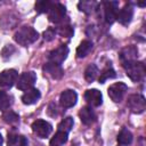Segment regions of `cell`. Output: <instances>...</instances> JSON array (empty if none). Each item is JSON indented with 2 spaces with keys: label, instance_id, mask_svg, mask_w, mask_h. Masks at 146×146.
I'll return each mask as SVG.
<instances>
[{
  "label": "cell",
  "instance_id": "1",
  "mask_svg": "<svg viewBox=\"0 0 146 146\" xmlns=\"http://www.w3.org/2000/svg\"><path fill=\"white\" fill-rule=\"evenodd\" d=\"M38 38L39 33L31 26H23L14 34V40L23 47H27L34 43L38 40Z\"/></svg>",
  "mask_w": 146,
  "mask_h": 146
},
{
  "label": "cell",
  "instance_id": "2",
  "mask_svg": "<svg viewBox=\"0 0 146 146\" xmlns=\"http://www.w3.org/2000/svg\"><path fill=\"white\" fill-rule=\"evenodd\" d=\"M123 67L125 68L127 75L133 82H139L145 76V65L141 62L135 60V62H131L129 64L123 65Z\"/></svg>",
  "mask_w": 146,
  "mask_h": 146
},
{
  "label": "cell",
  "instance_id": "3",
  "mask_svg": "<svg viewBox=\"0 0 146 146\" xmlns=\"http://www.w3.org/2000/svg\"><path fill=\"white\" fill-rule=\"evenodd\" d=\"M128 107L131 110L132 113H136V114H140L145 111V107H146V100L144 98V96L141 95H130L128 97Z\"/></svg>",
  "mask_w": 146,
  "mask_h": 146
},
{
  "label": "cell",
  "instance_id": "4",
  "mask_svg": "<svg viewBox=\"0 0 146 146\" xmlns=\"http://www.w3.org/2000/svg\"><path fill=\"white\" fill-rule=\"evenodd\" d=\"M35 81H36V74L33 71H29V72H24L21 74V76L17 80L16 86H17V89L26 91L33 87Z\"/></svg>",
  "mask_w": 146,
  "mask_h": 146
},
{
  "label": "cell",
  "instance_id": "5",
  "mask_svg": "<svg viewBox=\"0 0 146 146\" xmlns=\"http://www.w3.org/2000/svg\"><path fill=\"white\" fill-rule=\"evenodd\" d=\"M18 73L16 70L9 68L0 73V89H9L15 82H17Z\"/></svg>",
  "mask_w": 146,
  "mask_h": 146
},
{
  "label": "cell",
  "instance_id": "6",
  "mask_svg": "<svg viewBox=\"0 0 146 146\" xmlns=\"http://www.w3.org/2000/svg\"><path fill=\"white\" fill-rule=\"evenodd\" d=\"M66 16V8L62 3H52L50 10L48 11L49 21L56 24H59L64 22V18Z\"/></svg>",
  "mask_w": 146,
  "mask_h": 146
},
{
  "label": "cell",
  "instance_id": "7",
  "mask_svg": "<svg viewBox=\"0 0 146 146\" xmlns=\"http://www.w3.org/2000/svg\"><path fill=\"white\" fill-rule=\"evenodd\" d=\"M127 89H128V87H127L125 83H123V82H116V83H114V84H112V86L108 87L107 92H108L110 98L113 102L119 103V102H121L123 99V96H124Z\"/></svg>",
  "mask_w": 146,
  "mask_h": 146
},
{
  "label": "cell",
  "instance_id": "8",
  "mask_svg": "<svg viewBox=\"0 0 146 146\" xmlns=\"http://www.w3.org/2000/svg\"><path fill=\"white\" fill-rule=\"evenodd\" d=\"M32 130L33 132L40 137V138H47L51 131H52V125L44 120H36L32 123Z\"/></svg>",
  "mask_w": 146,
  "mask_h": 146
},
{
  "label": "cell",
  "instance_id": "9",
  "mask_svg": "<svg viewBox=\"0 0 146 146\" xmlns=\"http://www.w3.org/2000/svg\"><path fill=\"white\" fill-rule=\"evenodd\" d=\"M68 55V48L65 44H62L59 47H57L56 49L51 50L48 55V62L57 64V65H62V63L66 59Z\"/></svg>",
  "mask_w": 146,
  "mask_h": 146
},
{
  "label": "cell",
  "instance_id": "10",
  "mask_svg": "<svg viewBox=\"0 0 146 146\" xmlns=\"http://www.w3.org/2000/svg\"><path fill=\"white\" fill-rule=\"evenodd\" d=\"M76 100H78V94L72 89L64 90L59 96V104L63 108L73 107L76 104Z\"/></svg>",
  "mask_w": 146,
  "mask_h": 146
},
{
  "label": "cell",
  "instance_id": "11",
  "mask_svg": "<svg viewBox=\"0 0 146 146\" xmlns=\"http://www.w3.org/2000/svg\"><path fill=\"white\" fill-rule=\"evenodd\" d=\"M84 99L90 107H97L103 103V95L97 89H88L84 92Z\"/></svg>",
  "mask_w": 146,
  "mask_h": 146
},
{
  "label": "cell",
  "instance_id": "12",
  "mask_svg": "<svg viewBox=\"0 0 146 146\" xmlns=\"http://www.w3.org/2000/svg\"><path fill=\"white\" fill-rule=\"evenodd\" d=\"M138 56V49L135 46H128L120 52V59L123 65L129 64L131 62H135Z\"/></svg>",
  "mask_w": 146,
  "mask_h": 146
},
{
  "label": "cell",
  "instance_id": "13",
  "mask_svg": "<svg viewBox=\"0 0 146 146\" xmlns=\"http://www.w3.org/2000/svg\"><path fill=\"white\" fill-rule=\"evenodd\" d=\"M132 16H133V8L130 6V5H127L124 6L122 9L117 10V14H116V21L122 24V25H128L131 19H132Z\"/></svg>",
  "mask_w": 146,
  "mask_h": 146
},
{
  "label": "cell",
  "instance_id": "14",
  "mask_svg": "<svg viewBox=\"0 0 146 146\" xmlns=\"http://www.w3.org/2000/svg\"><path fill=\"white\" fill-rule=\"evenodd\" d=\"M117 2H104V15H105V21L108 24H112L116 19V14H117Z\"/></svg>",
  "mask_w": 146,
  "mask_h": 146
},
{
  "label": "cell",
  "instance_id": "15",
  "mask_svg": "<svg viewBox=\"0 0 146 146\" xmlns=\"http://www.w3.org/2000/svg\"><path fill=\"white\" fill-rule=\"evenodd\" d=\"M43 71H44V73H47L48 75H50L52 79H56V80L60 79L64 74L62 65H57V64H54V63H50V62L44 64Z\"/></svg>",
  "mask_w": 146,
  "mask_h": 146
},
{
  "label": "cell",
  "instance_id": "16",
  "mask_svg": "<svg viewBox=\"0 0 146 146\" xmlns=\"http://www.w3.org/2000/svg\"><path fill=\"white\" fill-rule=\"evenodd\" d=\"M79 116H80L81 122L86 125H89V124L94 123L95 120H96V114H95L92 107H90V106L82 107L81 111L79 112Z\"/></svg>",
  "mask_w": 146,
  "mask_h": 146
},
{
  "label": "cell",
  "instance_id": "17",
  "mask_svg": "<svg viewBox=\"0 0 146 146\" xmlns=\"http://www.w3.org/2000/svg\"><path fill=\"white\" fill-rule=\"evenodd\" d=\"M41 95H40V91L35 88H31L29 90H26L23 96H22V102L23 104L25 105H32V104H35L39 99H40Z\"/></svg>",
  "mask_w": 146,
  "mask_h": 146
},
{
  "label": "cell",
  "instance_id": "18",
  "mask_svg": "<svg viewBox=\"0 0 146 146\" xmlns=\"http://www.w3.org/2000/svg\"><path fill=\"white\" fill-rule=\"evenodd\" d=\"M8 146H27V139L17 133H8V140H7Z\"/></svg>",
  "mask_w": 146,
  "mask_h": 146
},
{
  "label": "cell",
  "instance_id": "19",
  "mask_svg": "<svg viewBox=\"0 0 146 146\" xmlns=\"http://www.w3.org/2000/svg\"><path fill=\"white\" fill-rule=\"evenodd\" d=\"M92 49V42L89 40H83L76 48V57L78 58H83L86 57Z\"/></svg>",
  "mask_w": 146,
  "mask_h": 146
},
{
  "label": "cell",
  "instance_id": "20",
  "mask_svg": "<svg viewBox=\"0 0 146 146\" xmlns=\"http://www.w3.org/2000/svg\"><path fill=\"white\" fill-rule=\"evenodd\" d=\"M117 141L120 145H123V146L130 145L132 143V133L127 128H123L117 135Z\"/></svg>",
  "mask_w": 146,
  "mask_h": 146
},
{
  "label": "cell",
  "instance_id": "21",
  "mask_svg": "<svg viewBox=\"0 0 146 146\" xmlns=\"http://www.w3.org/2000/svg\"><path fill=\"white\" fill-rule=\"evenodd\" d=\"M67 137H68V133H66L64 131H60V130H57V132L55 133V136L50 140V146H62V145H64L67 141Z\"/></svg>",
  "mask_w": 146,
  "mask_h": 146
},
{
  "label": "cell",
  "instance_id": "22",
  "mask_svg": "<svg viewBox=\"0 0 146 146\" xmlns=\"http://www.w3.org/2000/svg\"><path fill=\"white\" fill-rule=\"evenodd\" d=\"M98 73H99L98 67L95 64L88 65L87 68H86V71H84V79H86V81L89 82V83L92 82V81H95V79L97 78Z\"/></svg>",
  "mask_w": 146,
  "mask_h": 146
},
{
  "label": "cell",
  "instance_id": "23",
  "mask_svg": "<svg viewBox=\"0 0 146 146\" xmlns=\"http://www.w3.org/2000/svg\"><path fill=\"white\" fill-rule=\"evenodd\" d=\"M73 124H74V121L71 116H67L65 119H63L60 121V123L58 124V129L57 130H60V131H64L66 133H68L71 131V129L73 128Z\"/></svg>",
  "mask_w": 146,
  "mask_h": 146
},
{
  "label": "cell",
  "instance_id": "24",
  "mask_svg": "<svg viewBox=\"0 0 146 146\" xmlns=\"http://www.w3.org/2000/svg\"><path fill=\"white\" fill-rule=\"evenodd\" d=\"M54 2L51 1H48V0H40L35 3V10L39 13V14H43V13H48L51 8Z\"/></svg>",
  "mask_w": 146,
  "mask_h": 146
},
{
  "label": "cell",
  "instance_id": "25",
  "mask_svg": "<svg viewBox=\"0 0 146 146\" xmlns=\"http://www.w3.org/2000/svg\"><path fill=\"white\" fill-rule=\"evenodd\" d=\"M2 119H3V121H5L6 123H8V124H15V123H17V122L19 121L18 114L15 113L14 111H10V110H9V111H6V112L3 113Z\"/></svg>",
  "mask_w": 146,
  "mask_h": 146
},
{
  "label": "cell",
  "instance_id": "26",
  "mask_svg": "<svg viewBox=\"0 0 146 146\" xmlns=\"http://www.w3.org/2000/svg\"><path fill=\"white\" fill-rule=\"evenodd\" d=\"M78 6L81 11L86 14H91L96 7V2L95 1H80Z\"/></svg>",
  "mask_w": 146,
  "mask_h": 146
},
{
  "label": "cell",
  "instance_id": "27",
  "mask_svg": "<svg viewBox=\"0 0 146 146\" xmlns=\"http://www.w3.org/2000/svg\"><path fill=\"white\" fill-rule=\"evenodd\" d=\"M115 71L113 70V68H111V67H107V68H105V70H103L102 71V73H100V75H99V83H105V81L106 80H108V79H113V78H115Z\"/></svg>",
  "mask_w": 146,
  "mask_h": 146
},
{
  "label": "cell",
  "instance_id": "28",
  "mask_svg": "<svg viewBox=\"0 0 146 146\" xmlns=\"http://www.w3.org/2000/svg\"><path fill=\"white\" fill-rule=\"evenodd\" d=\"M10 104H11V100H10L9 95L5 91H0V111L8 110Z\"/></svg>",
  "mask_w": 146,
  "mask_h": 146
},
{
  "label": "cell",
  "instance_id": "29",
  "mask_svg": "<svg viewBox=\"0 0 146 146\" xmlns=\"http://www.w3.org/2000/svg\"><path fill=\"white\" fill-rule=\"evenodd\" d=\"M56 33H58L62 36H66V38H71L74 33L73 29L70 25H62L58 29H56Z\"/></svg>",
  "mask_w": 146,
  "mask_h": 146
},
{
  "label": "cell",
  "instance_id": "30",
  "mask_svg": "<svg viewBox=\"0 0 146 146\" xmlns=\"http://www.w3.org/2000/svg\"><path fill=\"white\" fill-rule=\"evenodd\" d=\"M56 35V29L54 27H49L43 32V39L47 41H51Z\"/></svg>",
  "mask_w": 146,
  "mask_h": 146
},
{
  "label": "cell",
  "instance_id": "31",
  "mask_svg": "<svg viewBox=\"0 0 146 146\" xmlns=\"http://www.w3.org/2000/svg\"><path fill=\"white\" fill-rule=\"evenodd\" d=\"M15 51V48L11 46V44H7L3 49H2V57L3 58H8V57H10L11 56V54Z\"/></svg>",
  "mask_w": 146,
  "mask_h": 146
},
{
  "label": "cell",
  "instance_id": "32",
  "mask_svg": "<svg viewBox=\"0 0 146 146\" xmlns=\"http://www.w3.org/2000/svg\"><path fill=\"white\" fill-rule=\"evenodd\" d=\"M2 141H3V139H2V136H1V133H0V146L2 145Z\"/></svg>",
  "mask_w": 146,
  "mask_h": 146
},
{
  "label": "cell",
  "instance_id": "33",
  "mask_svg": "<svg viewBox=\"0 0 146 146\" xmlns=\"http://www.w3.org/2000/svg\"><path fill=\"white\" fill-rule=\"evenodd\" d=\"M120 146H123V145H120Z\"/></svg>",
  "mask_w": 146,
  "mask_h": 146
}]
</instances>
